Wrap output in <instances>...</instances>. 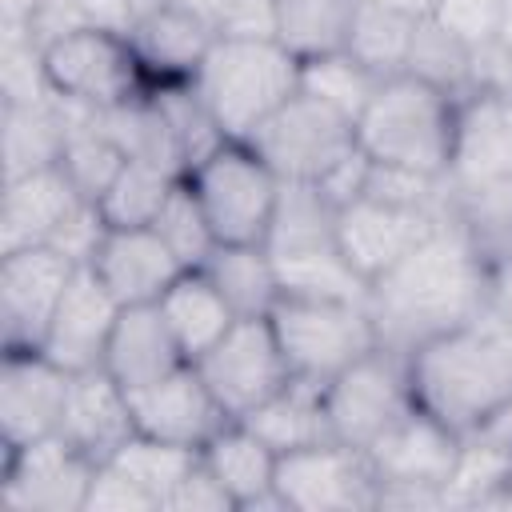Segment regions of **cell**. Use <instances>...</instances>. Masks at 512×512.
Wrapping results in <instances>:
<instances>
[{
	"label": "cell",
	"mask_w": 512,
	"mask_h": 512,
	"mask_svg": "<svg viewBox=\"0 0 512 512\" xmlns=\"http://www.w3.org/2000/svg\"><path fill=\"white\" fill-rule=\"evenodd\" d=\"M488 308V252L460 224L444 220L404 260L368 284V312L384 348L416 344L472 320Z\"/></svg>",
	"instance_id": "1"
},
{
	"label": "cell",
	"mask_w": 512,
	"mask_h": 512,
	"mask_svg": "<svg viewBox=\"0 0 512 512\" xmlns=\"http://www.w3.org/2000/svg\"><path fill=\"white\" fill-rule=\"evenodd\" d=\"M412 400L468 436L512 396V320L492 304L408 352Z\"/></svg>",
	"instance_id": "2"
},
{
	"label": "cell",
	"mask_w": 512,
	"mask_h": 512,
	"mask_svg": "<svg viewBox=\"0 0 512 512\" xmlns=\"http://www.w3.org/2000/svg\"><path fill=\"white\" fill-rule=\"evenodd\" d=\"M456 124H460V100L404 72L380 80V88L372 92L368 108L356 120V144L376 164L448 176Z\"/></svg>",
	"instance_id": "3"
},
{
	"label": "cell",
	"mask_w": 512,
	"mask_h": 512,
	"mask_svg": "<svg viewBox=\"0 0 512 512\" xmlns=\"http://www.w3.org/2000/svg\"><path fill=\"white\" fill-rule=\"evenodd\" d=\"M188 84L224 140H248L288 96L300 92V60L280 40L216 36Z\"/></svg>",
	"instance_id": "4"
},
{
	"label": "cell",
	"mask_w": 512,
	"mask_h": 512,
	"mask_svg": "<svg viewBox=\"0 0 512 512\" xmlns=\"http://www.w3.org/2000/svg\"><path fill=\"white\" fill-rule=\"evenodd\" d=\"M268 320L292 376H304L316 384H328L336 372H344L348 364L380 348L368 304L280 296Z\"/></svg>",
	"instance_id": "5"
},
{
	"label": "cell",
	"mask_w": 512,
	"mask_h": 512,
	"mask_svg": "<svg viewBox=\"0 0 512 512\" xmlns=\"http://www.w3.org/2000/svg\"><path fill=\"white\" fill-rule=\"evenodd\" d=\"M188 184L208 216L216 244H264L280 196V176L244 140H224L188 172Z\"/></svg>",
	"instance_id": "6"
},
{
	"label": "cell",
	"mask_w": 512,
	"mask_h": 512,
	"mask_svg": "<svg viewBox=\"0 0 512 512\" xmlns=\"http://www.w3.org/2000/svg\"><path fill=\"white\" fill-rule=\"evenodd\" d=\"M280 180H320L356 148V120L332 104L296 92L288 96L248 140H244Z\"/></svg>",
	"instance_id": "7"
},
{
	"label": "cell",
	"mask_w": 512,
	"mask_h": 512,
	"mask_svg": "<svg viewBox=\"0 0 512 512\" xmlns=\"http://www.w3.org/2000/svg\"><path fill=\"white\" fill-rule=\"evenodd\" d=\"M192 364L232 420H244L252 408H260L272 392H280L292 380V368L280 352L268 316H240Z\"/></svg>",
	"instance_id": "8"
},
{
	"label": "cell",
	"mask_w": 512,
	"mask_h": 512,
	"mask_svg": "<svg viewBox=\"0 0 512 512\" xmlns=\"http://www.w3.org/2000/svg\"><path fill=\"white\" fill-rule=\"evenodd\" d=\"M44 72L56 96L112 108L148 92V76L128 44V36L104 28H76L44 48Z\"/></svg>",
	"instance_id": "9"
},
{
	"label": "cell",
	"mask_w": 512,
	"mask_h": 512,
	"mask_svg": "<svg viewBox=\"0 0 512 512\" xmlns=\"http://www.w3.org/2000/svg\"><path fill=\"white\" fill-rule=\"evenodd\" d=\"M412 404L416 400L408 384V356L384 344L324 384V408L332 420V436L352 448H368Z\"/></svg>",
	"instance_id": "10"
},
{
	"label": "cell",
	"mask_w": 512,
	"mask_h": 512,
	"mask_svg": "<svg viewBox=\"0 0 512 512\" xmlns=\"http://www.w3.org/2000/svg\"><path fill=\"white\" fill-rule=\"evenodd\" d=\"M276 496L296 512H360L376 508V472L364 448L324 440L276 460Z\"/></svg>",
	"instance_id": "11"
},
{
	"label": "cell",
	"mask_w": 512,
	"mask_h": 512,
	"mask_svg": "<svg viewBox=\"0 0 512 512\" xmlns=\"http://www.w3.org/2000/svg\"><path fill=\"white\" fill-rule=\"evenodd\" d=\"M76 264L48 244L0 252V328L4 352H36L60 308Z\"/></svg>",
	"instance_id": "12"
},
{
	"label": "cell",
	"mask_w": 512,
	"mask_h": 512,
	"mask_svg": "<svg viewBox=\"0 0 512 512\" xmlns=\"http://www.w3.org/2000/svg\"><path fill=\"white\" fill-rule=\"evenodd\" d=\"M92 476L96 460H88L60 432H52L44 440L4 452L0 500L12 512H80L88 504Z\"/></svg>",
	"instance_id": "13"
},
{
	"label": "cell",
	"mask_w": 512,
	"mask_h": 512,
	"mask_svg": "<svg viewBox=\"0 0 512 512\" xmlns=\"http://www.w3.org/2000/svg\"><path fill=\"white\" fill-rule=\"evenodd\" d=\"M436 224L444 220L420 208H400L376 196H356L352 204L336 208V248L372 284L396 260H404L420 240H428Z\"/></svg>",
	"instance_id": "14"
},
{
	"label": "cell",
	"mask_w": 512,
	"mask_h": 512,
	"mask_svg": "<svg viewBox=\"0 0 512 512\" xmlns=\"http://www.w3.org/2000/svg\"><path fill=\"white\" fill-rule=\"evenodd\" d=\"M364 456L376 472V484H420L444 492L460 456V436L444 420L412 404L364 448Z\"/></svg>",
	"instance_id": "15"
},
{
	"label": "cell",
	"mask_w": 512,
	"mask_h": 512,
	"mask_svg": "<svg viewBox=\"0 0 512 512\" xmlns=\"http://www.w3.org/2000/svg\"><path fill=\"white\" fill-rule=\"evenodd\" d=\"M128 404H132L136 432L168 444H184V448H204L232 420L212 396V388L204 384V376L196 372V364H180L164 380L128 392Z\"/></svg>",
	"instance_id": "16"
},
{
	"label": "cell",
	"mask_w": 512,
	"mask_h": 512,
	"mask_svg": "<svg viewBox=\"0 0 512 512\" xmlns=\"http://www.w3.org/2000/svg\"><path fill=\"white\" fill-rule=\"evenodd\" d=\"M72 372L36 352H4L0 368V440L4 452L44 440L60 428Z\"/></svg>",
	"instance_id": "17"
},
{
	"label": "cell",
	"mask_w": 512,
	"mask_h": 512,
	"mask_svg": "<svg viewBox=\"0 0 512 512\" xmlns=\"http://www.w3.org/2000/svg\"><path fill=\"white\" fill-rule=\"evenodd\" d=\"M120 308L124 304L104 288V280L88 264H80L60 296V308L44 332L40 352L64 372L104 368V348H108Z\"/></svg>",
	"instance_id": "18"
},
{
	"label": "cell",
	"mask_w": 512,
	"mask_h": 512,
	"mask_svg": "<svg viewBox=\"0 0 512 512\" xmlns=\"http://www.w3.org/2000/svg\"><path fill=\"white\" fill-rule=\"evenodd\" d=\"M72 448H80L88 460L104 464L112 460V452L136 436V420H132V404L128 392L104 372V368H88V372H72L68 380V396H64V412H60V428H56Z\"/></svg>",
	"instance_id": "19"
},
{
	"label": "cell",
	"mask_w": 512,
	"mask_h": 512,
	"mask_svg": "<svg viewBox=\"0 0 512 512\" xmlns=\"http://www.w3.org/2000/svg\"><path fill=\"white\" fill-rule=\"evenodd\" d=\"M212 40H216L212 20H204L200 12H192L180 0H168L152 12H144L128 32V44H132L148 84L192 80L204 52L212 48Z\"/></svg>",
	"instance_id": "20"
},
{
	"label": "cell",
	"mask_w": 512,
	"mask_h": 512,
	"mask_svg": "<svg viewBox=\"0 0 512 512\" xmlns=\"http://www.w3.org/2000/svg\"><path fill=\"white\" fill-rule=\"evenodd\" d=\"M104 288L124 304H156L164 288L188 272L176 252L156 236V228H108L96 260L88 264Z\"/></svg>",
	"instance_id": "21"
},
{
	"label": "cell",
	"mask_w": 512,
	"mask_h": 512,
	"mask_svg": "<svg viewBox=\"0 0 512 512\" xmlns=\"http://www.w3.org/2000/svg\"><path fill=\"white\" fill-rule=\"evenodd\" d=\"M84 196L68 180L60 164L24 172L4 180V204H0V252L48 244L56 228L76 212Z\"/></svg>",
	"instance_id": "22"
},
{
	"label": "cell",
	"mask_w": 512,
	"mask_h": 512,
	"mask_svg": "<svg viewBox=\"0 0 512 512\" xmlns=\"http://www.w3.org/2000/svg\"><path fill=\"white\" fill-rule=\"evenodd\" d=\"M180 364H192V360L180 352V344H176V336H172V328L156 304L120 308L116 328H112L108 348H104V372L124 392L148 388V384L164 380L168 372H176Z\"/></svg>",
	"instance_id": "23"
},
{
	"label": "cell",
	"mask_w": 512,
	"mask_h": 512,
	"mask_svg": "<svg viewBox=\"0 0 512 512\" xmlns=\"http://www.w3.org/2000/svg\"><path fill=\"white\" fill-rule=\"evenodd\" d=\"M276 452L244 424V420H228L204 448H200V464L216 476V484L232 496L236 508H284V500L276 496Z\"/></svg>",
	"instance_id": "24"
},
{
	"label": "cell",
	"mask_w": 512,
	"mask_h": 512,
	"mask_svg": "<svg viewBox=\"0 0 512 512\" xmlns=\"http://www.w3.org/2000/svg\"><path fill=\"white\" fill-rule=\"evenodd\" d=\"M244 424L276 456L296 452V448H312V444H324V440H336L328 408H324V384L304 380V376H292L280 392H272L260 408H252L244 416Z\"/></svg>",
	"instance_id": "25"
},
{
	"label": "cell",
	"mask_w": 512,
	"mask_h": 512,
	"mask_svg": "<svg viewBox=\"0 0 512 512\" xmlns=\"http://www.w3.org/2000/svg\"><path fill=\"white\" fill-rule=\"evenodd\" d=\"M156 308H160V316L168 320V328H172V336H176V344H180V352H184L188 360L204 356V352L240 320V316L232 312V304L220 296V288H216L200 268L180 272V276L164 288V296L156 300Z\"/></svg>",
	"instance_id": "26"
},
{
	"label": "cell",
	"mask_w": 512,
	"mask_h": 512,
	"mask_svg": "<svg viewBox=\"0 0 512 512\" xmlns=\"http://www.w3.org/2000/svg\"><path fill=\"white\" fill-rule=\"evenodd\" d=\"M96 128L128 156V160H140V164H156L172 176H184V156H180V144L164 120V112L156 108V100L148 92L124 100V104H112V108H96Z\"/></svg>",
	"instance_id": "27"
},
{
	"label": "cell",
	"mask_w": 512,
	"mask_h": 512,
	"mask_svg": "<svg viewBox=\"0 0 512 512\" xmlns=\"http://www.w3.org/2000/svg\"><path fill=\"white\" fill-rule=\"evenodd\" d=\"M68 140V116L52 92L40 104H4V180L60 164Z\"/></svg>",
	"instance_id": "28"
},
{
	"label": "cell",
	"mask_w": 512,
	"mask_h": 512,
	"mask_svg": "<svg viewBox=\"0 0 512 512\" xmlns=\"http://www.w3.org/2000/svg\"><path fill=\"white\" fill-rule=\"evenodd\" d=\"M236 316H268L280 300L276 264L264 244H216V252L200 268Z\"/></svg>",
	"instance_id": "29"
},
{
	"label": "cell",
	"mask_w": 512,
	"mask_h": 512,
	"mask_svg": "<svg viewBox=\"0 0 512 512\" xmlns=\"http://www.w3.org/2000/svg\"><path fill=\"white\" fill-rule=\"evenodd\" d=\"M336 244V204L312 180H280L276 212L264 236L268 256Z\"/></svg>",
	"instance_id": "30"
},
{
	"label": "cell",
	"mask_w": 512,
	"mask_h": 512,
	"mask_svg": "<svg viewBox=\"0 0 512 512\" xmlns=\"http://www.w3.org/2000/svg\"><path fill=\"white\" fill-rule=\"evenodd\" d=\"M280 296H308V300H352L368 304V280L344 260L336 244L304 248V252H284L272 256Z\"/></svg>",
	"instance_id": "31"
},
{
	"label": "cell",
	"mask_w": 512,
	"mask_h": 512,
	"mask_svg": "<svg viewBox=\"0 0 512 512\" xmlns=\"http://www.w3.org/2000/svg\"><path fill=\"white\" fill-rule=\"evenodd\" d=\"M356 4L360 0H276V16H280L276 40L296 60L340 52L348 44Z\"/></svg>",
	"instance_id": "32"
},
{
	"label": "cell",
	"mask_w": 512,
	"mask_h": 512,
	"mask_svg": "<svg viewBox=\"0 0 512 512\" xmlns=\"http://www.w3.org/2000/svg\"><path fill=\"white\" fill-rule=\"evenodd\" d=\"M416 24H420V20H412V16H400V12H392V8H380V4L360 0V4H356V16H352V32H348L344 52H352V56H356L368 72H376L380 80L404 76Z\"/></svg>",
	"instance_id": "33"
},
{
	"label": "cell",
	"mask_w": 512,
	"mask_h": 512,
	"mask_svg": "<svg viewBox=\"0 0 512 512\" xmlns=\"http://www.w3.org/2000/svg\"><path fill=\"white\" fill-rule=\"evenodd\" d=\"M380 88V76L368 72L352 52H324V56H308L300 60V92L332 104L336 112H344L348 120H360V112L368 108L372 92Z\"/></svg>",
	"instance_id": "34"
},
{
	"label": "cell",
	"mask_w": 512,
	"mask_h": 512,
	"mask_svg": "<svg viewBox=\"0 0 512 512\" xmlns=\"http://www.w3.org/2000/svg\"><path fill=\"white\" fill-rule=\"evenodd\" d=\"M108 464H116L124 476H132L164 508V500L172 496V488L200 464V448H184V444H168V440H156V436L136 432L132 440H124L112 452Z\"/></svg>",
	"instance_id": "35"
},
{
	"label": "cell",
	"mask_w": 512,
	"mask_h": 512,
	"mask_svg": "<svg viewBox=\"0 0 512 512\" xmlns=\"http://www.w3.org/2000/svg\"><path fill=\"white\" fill-rule=\"evenodd\" d=\"M176 180L180 176H172L156 164L124 160V168L116 172V180L108 184V192L96 204H100V212L112 228H148Z\"/></svg>",
	"instance_id": "36"
},
{
	"label": "cell",
	"mask_w": 512,
	"mask_h": 512,
	"mask_svg": "<svg viewBox=\"0 0 512 512\" xmlns=\"http://www.w3.org/2000/svg\"><path fill=\"white\" fill-rule=\"evenodd\" d=\"M468 56H472V44H464L460 36H452L444 24H436L428 16L416 24L404 72L456 96V100H464L468 96Z\"/></svg>",
	"instance_id": "37"
},
{
	"label": "cell",
	"mask_w": 512,
	"mask_h": 512,
	"mask_svg": "<svg viewBox=\"0 0 512 512\" xmlns=\"http://www.w3.org/2000/svg\"><path fill=\"white\" fill-rule=\"evenodd\" d=\"M148 96L156 100V108L164 112L176 144H180V156H184V168L192 172L200 160H208L220 144H224V132L216 128L212 112L204 108V100L196 96V88L188 80H172V84H152ZM184 172V176H188Z\"/></svg>",
	"instance_id": "38"
},
{
	"label": "cell",
	"mask_w": 512,
	"mask_h": 512,
	"mask_svg": "<svg viewBox=\"0 0 512 512\" xmlns=\"http://www.w3.org/2000/svg\"><path fill=\"white\" fill-rule=\"evenodd\" d=\"M148 228H156V236L176 252V260L184 268H204V260L216 252V236L208 228V216H204L188 176H180L172 184L168 200L160 204V212H156V220Z\"/></svg>",
	"instance_id": "39"
},
{
	"label": "cell",
	"mask_w": 512,
	"mask_h": 512,
	"mask_svg": "<svg viewBox=\"0 0 512 512\" xmlns=\"http://www.w3.org/2000/svg\"><path fill=\"white\" fill-rule=\"evenodd\" d=\"M508 480H512V452L460 436V456L444 484V508H480Z\"/></svg>",
	"instance_id": "40"
},
{
	"label": "cell",
	"mask_w": 512,
	"mask_h": 512,
	"mask_svg": "<svg viewBox=\"0 0 512 512\" xmlns=\"http://www.w3.org/2000/svg\"><path fill=\"white\" fill-rule=\"evenodd\" d=\"M0 88H4V104H40L52 96V84L44 72V48L24 28H4Z\"/></svg>",
	"instance_id": "41"
},
{
	"label": "cell",
	"mask_w": 512,
	"mask_h": 512,
	"mask_svg": "<svg viewBox=\"0 0 512 512\" xmlns=\"http://www.w3.org/2000/svg\"><path fill=\"white\" fill-rule=\"evenodd\" d=\"M436 24H444L464 44L496 40L504 28V0H440L432 12Z\"/></svg>",
	"instance_id": "42"
},
{
	"label": "cell",
	"mask_w": 512,
	"mask_h": 512,
	"mask_svg": "<svg viewBox=\"0 0 512 512\" xmlns=\"http://www.w3.org/2000/svg\"><path fill=\"white\" fill-rule=\"evenodd\" d=\"M108 228H112V224L104 220L100 204H96V200H80L76 212L56 228V236L48 240V248H56L60 256H68V260L80 268V264H92V260H96V252H100Z\"/></svg>",
	"instance_id": "43"
},
{
	"label": "cell",
	"mask_w": 512,
	"mask_h": 512,
	"mask_svg": "<svg viewBox=\"0 0 512 512\" xmlns=\"http://www.w3.org/2000/svg\"><path fill=\"white\" fill-rule=\"evenodd\" d=\"M468 96L512 100V44H504L500 36L484 40V44H472V56H468Z\"/></svg>",
	"instance_id": "44"
},
{
	"label": "cell",
	"mask_w": 512,
	"mask_h": 512,
	"mask_svg": "<svg viewBox=\"0 0 512 512\" xmlns=\"http://www.w3.org/2000/svg\"><path fill=\"white\" fill-rule=\"evenodd\" d=\"M84 508H96V512H160V504L132 476H124L108 460L96 464V476H92V488H88V504Z\"/></svg>",
	"instance_id": "45"
},
{
	"label": "cell",
	"mask_w": 512,
	"mask_h": 512,
	"mask_svg": "<svg viewBox=\"0 0 512 512\" xmlns=\"http://www.w3.org/2000/svg\"><path fill=\"white\" fill-rule=\"evenodd\" d=\"M276 0H228L216 16V36L228 40H276Z\"/></svg>",
	"instance_id": "46"
},
{
	"label": "cell",
	"mask_w": 512,
	"mask_h": 512,
	"mask_svg": "<svg viewBox=\"0 0 512 512\" xmlns=\"http://www.w3.org/2000/svg\"><path fill=\"white\" fill-rule=\"evenodd\" d=\"M164 508H176V512H232L236 504H232V496L216 484V476H212L204 464H196V468L172 488V496L164 500Z\"/></svg>",
	"instance_id": "47"
},
{
	"label": "cell",
	"mask_w": 512,
	"mask_h": 512,
	"mask_svg": "<svg viewBox=\"0 0 512 512\" xmlns=\"http://www.w3.org/2000/svg\"><path fill=\"white\" fill-rule=\"evenodd\" d=\"M368 168H372V160L364 156V148L356 144L340 164H332L320 180H316V188L336 204V208H344V204H352L356 196H364V184H368Z\"/></svg>",
	"instance_id": "48"
},
{
	"label": "cell",
	"mask_w": 512,
	"mask_h": 512,
	"mask_svg": "<svg viewBox=\"0 0 512 512\" xmlns=\"http://www.w3.org/2000/svg\"><path fill=\"white\" fill-rule=\"evenodd\" d=\"M484 252H488V304L512 320V228L500 232L492 244H484Z\"/></svg>",
	"instance_id": "49"
},
{
	"label": "cell",
	"mask_w": 512,
	"mask_h": 512,
	"mask_svg": "<svg viewBox=\"0 0 512 512\" xmlns=\"http://www.w3.org/2000/svg\"><path fill=\"white\" fill-rule=\"evenodd\" d=\"M88 28H104L116 36H128L136 24V4L132 0H80Z\"/></svg>",
	"instance_id": "50"
},
{
	"label": "cell",
	"mask_w": 512,
	"mask_h": 512,
	"mask_svg": "<svg viewBox=\"0 0 512 512\" xmlns=\"http://www.w3.org/2000/svg\"><path fill=\"white\" fill-rule=\"evenodd\" d=\"M376 508H444V492L420 484H380Z\"/></svg>",
	"instance_id": "51"
},
{
	"label": "cell",
	"mask_w": 512,
	"mask_h": 512,
	"mask_svg": "<svg viewBox=\"0 0 512 512\" xmlns=\"http://www.w3.org/2000/svg\"><path fill=\"white\" fill-rule=\"evenodd\" d=\"M468 436H472V440H484V444H492V448H500V452H512V396H508L500 408H492Z\"/></svg>",
	"instance_id": "52"
},
{
	"label": "cell",
	"mask_w": 512,
	"mask_h": 512,
	"mask_svg": "<svg viewBox=\"0 0 512 512\" xmlns=\"http://www.w3.org/2000/svg\"><path fill=\"white\" fill-rule=\"evenodd\" d=\"M40 4H44V0H0V24L28 32V24H32V16H36Z\"/></svg>",
	"instance_id": "53"
},
{
	"label": "cell",
	"mask_w": 512,
	"mask_h": 512,
	"mask_svg": "<svg viewBox=\"0 0 512 512\" xmlns=\"http://www.w3.org/2000/svg\"><path fill=\"white\" fill-rule=\"evenodd\" d=\"M368 4H380V8H392L400 16H412V20H428L436 12L440 0H368Z\"/></svg>",
	"instance_id": "54"
},
{
	"label": "cell",
	"mask_w": 512,
	"mask_h": 512,
	"mask_svg": "<svg viewBox=\"0 0 512 512\" xmlns=\"http://www.w3.org/2000/svg\"><path fill=\"white\" fill-rule=\"evenodd\" d=\"M180 4H188L192 12H200L204 20H212V28H216V16H220V8H224L228 0H180Z\"/></svg>",
	"instance_id": "55"
},
{
	"label": "cell",
	"mask_w": 512,
	"mask_h": 512,
	"mask_svg": "<svg viewBox=\"0 0 512 512\" xmlns=\"http://www.w3.org/2000/svg\"><path fill=\"white\" fill-rule=\"evenodd\" d=\"M500 40L512 44V0H504V28H500Z\"/></svg>",
	"instance_id": "56"
}]
</instances>
